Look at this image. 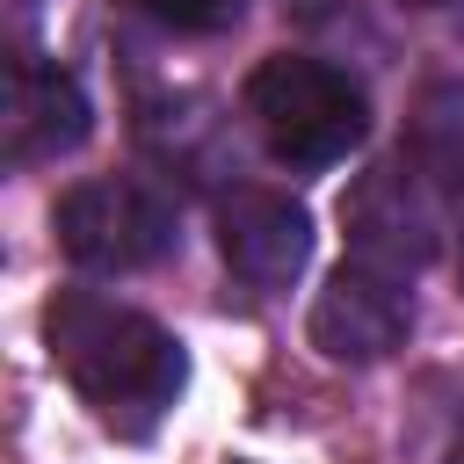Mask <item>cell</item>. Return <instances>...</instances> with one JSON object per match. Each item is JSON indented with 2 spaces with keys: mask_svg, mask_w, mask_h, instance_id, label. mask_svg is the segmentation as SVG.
Segmentation results:
<instances>
[{
  "mask_svg": "<svg viewBox=\"0 0 464 464\" xmlns=\"http://www.w3.org/2000/svg\"><path fill=\"white\" fill-rule=\"evenodd\" d=\"M218 254L239 283L283 290L312 254V218H304V203H290L276 188H232L218 203Z\"/></svg>",
  "mask_w": 464,
  "mask_h": 464,
  "instance_id": "8992f818",
  "label": "cell"
},
{
  "mask_svg": "<svg viewBox=\"0 0 464 464\" xmlns=\"http://www.w3.org/2000/svg\"><path fill=\"white\" fill-rule=\"evenodd\" d=\"M58 225V246L94 268V276H130V268H152L167 246H174V203L138 181V174H94V181H72L51 210Z\"/></svg>",
  "mask_w": 464,
  "mask_h": 464,
  "instance_id": "3957f363",
  "label": "cell"
},
{
  "mask_svg": "<svg viewBox=\"0 0 464 464\" xmlns=\"http://www.w3.org/2000/svg\"><path fill=\"white\" fill-rule=\"evenodd\" d=\"M450 464H464V435H457V457H450Z\"/></svg>",
  "mask_w": 464,
  "mask_h": 464,
  "instance_id": "30bf717a",
  "label": "cell"
},
{
  "mask_svg": "<svg viewBox=\"0 0 464 464\" xmlns=\"http://www.w3.org/2000/svg\"><path fill=\"white\" fill-rule=\"evenodd\" d=\"M7 160L14 167H36V160H58L87 138V94L65 65H36V58H14L7 65Z\"/></svg>",
  "mask_w": 464,
  "mask_h": 464,
  "instance_id": "52a82bcc",
  "label": "cell"
},
{
  "mask_svg": "<svg viewBox=\"0 0 464 464\" xmlns=\"http://www.w3.org/2000/svg\"><path fill=\"white\" fill-rule=\"evenodd\" d=\"M246 116L268 138V152L290 160V167H334L370 130L362 87L341 65L304 58V51H276L246 72Z\"/></svg>",
  "mask_w": 464,
  "mask_h": 464,
  "instance_id": "7a4b0ae2",
  "label": "cell"
},
{
  "mask_svg": "<svg viewBox=\"0 0 464 464\" xmlns=\"http://www.w3.org/2000/svg\"><path fill=\"white\" fill-rule=\"evenodd\" d=\"M341 225H348L355 261L377 268V276H413V268H428L435 246H442L435 203H428V188L413 181V167H399V160L370 167V174L341 196Z\"/></svg>",
  "mask_w": 464,
  "mask_h": 464,
  "instance_id": "277c9868",
  "label": "cell"
},
{
  "mask_svg": "<svg viewBox=\"0 0 464 464\" xmlns=\"http://www.w3.org/2000/svg\"><path fill=\"white\" fill-rule=\"evenodd\" d=\"M413 167L464 203V80H442L413 109Z\"/></svg>",
  "mask_w": 464,
  "mask_h": 464,
  "instance_id": "ba28073f",
  "label": "cell"
},
{
  "mask_svg": "<svg viewBox=\"0 0 464 464\" xmlns=\"http://www.w3.org/2000/svg\"><path fill=\"white\" fill-rule=\"evenodd\" d=\"M130 7H145L152 22H167V29H188V36H210V29L239 22V0H130Z\"/></svg>",
  "mask_w": 464,
  "mask_h": 464,
  "instance_id": "9c48e42d",
  "label": "cell"
},
{
  "mask_svg": "<svg viewBox=\"0 0 464 464\" xmlns=\"http://www.w3.org/2000/svg\"><path fill=\"white\" fill-rule=\"evenodd\" d=\"M413 334V304L399 290V276H377L362 261L334 268L319 304H312V348L334 362H384L392 348H406Z\"/></svg>",
  "mask_w": 464,
  "mask_h": 464,
  "instance_id": "5b68a950",
  "label": "cell"
},
{
  "mask_svg": "<svg viewBox=\"0 0 464 464\" xmlns=\"http://www.w3.org/2000/svg\"><path fill=\"white\" fill-rule=\"evenodd\" d=\"M406 7H442V0H406Z\"/></svg>",
  "mask_w": 464,
  "mask_h": 464,
  "instance_id": "8fae6325",
  "label": "cell"
},
{
  "mask_svg": "<svg viewBox=\"0 0 464 464\" xmlns=\"http://www.w3.org/2000/svg\"><path fill=\"white\" fill-rule=\"evenodd\" d=\"M44 348H51L58 377L87 406H102L109 420L116 413H160V406H174V392L188 377L181 341L160 319L102 297V290H58L44 304Z\"/></svg>",
  "mask_w": 464,
  "mask_h": 464,
  "instance_id": "6da1fadb",
  "label": "cell"
}]
</instances>
